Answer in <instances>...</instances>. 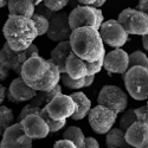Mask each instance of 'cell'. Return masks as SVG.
I'll return each mask as SVG.
<instances>
[{
  "mask_svg": "<svg viewBox=\"0 0 148 148\" xmlns=\"http://www.w3.org/2000/svg\"><path fill=\"white\" fill-rule=\"evenodd\" d=\"M19 76L36 91H49L60 81V72L56 64L39 53L32 55L23 64Z\"/></svg>",
  "mask_w": 148,
  "mask_h": 148,
  "instance_id": "obj_1",
  "label": "cell"
},
{
  "mask_svg": "<svg viewBox=\"0 0 148 148\" xmlns=\"http://www.w3.org/2000/svg\"><path fill=\"white\" fill-rule=\"evenodd\" d=\"M72 52L85 62H94L106 53L101 36L94 27L72 30L69 37Z\"/></svg>",
  "mask_w": 148,
  "mask_h": 148,
  "instance_id": "obj_2",
  "label": "cell"
},
{
  "mask_svg": "<svg viewBox=\"0 0 148 148\" xmlns=\"http://www.w3.org/2000/svg\"><path fill=\"white\" fill-rule=\"evenodd\" d=\"M3 33L6 43L14 51L26 50L38 37L32 19L21 16H8Z\"/></svg>",
  "mask_w": 148,
  "mask_h": 148,
  "instance_id": "obj_3",
  "label": "cell"
},
{
  "mask_svg": "<svg viewBox=\"0 0 148 148\" xmlns=\"http://www.w3.org/2000/svg\"><path fill=\"white\" fill-rule=\"evenodd\" d=\"M125 87L130 97L145 101L148 97V68L132 66L123 73Z\"/></svg>",
  "mask_w": 148,
  "mask_h": 148,
  "instance_id": "obj_4",
  "label": "cell"
},
{
  "mask_svg": "<svg viewBox=\"0 0 148 148\" xmlns=\"http://www.w3.org/2000/svg\"><path fill=\"white\" fill-rule=\"evenodd\" d=\"M97 103L113 112L121 114L127 109L128 95L117 85L107 84L101 89L97 97Z\"/></svg>",
  "mask_w": 148,
  "mask_h": 148,
  "instance_id": "obj_5",
  "label": "cell"
},
{
  "mask_svg": "<svg viewBox=\"0 0 148 148\" xmlns=\"http://www.w3.org/2000/svg\"><path fill=\"white\" fill-rule=\"evenodd\" d=\"M117 21L128 34H148V16L135 8H125L119 14Z\"/></svg>",
  "mask_w": 148,
  "mask_h": 148,
  "instance_id": "obj_6",
  "label": "cell"
},
{
  "mask_svg": "<svg viewBox=\"0 0 148 148\" xmlns=\"http://www.w3.org/2000/svg\"><path fill=\"white\" fill-rule=\"evenodd\" d=\"M34 53H39V49L37 45L32 44L26 50L23 51H14L8 46L5 42L1 50H0V63L4 64L8 70H12L17 75H20V69L23 64Z\"/></svg>",
  "mask_w": 148,
  "mask_h": 148,
  "instance_id": "obj_7",
  "label": "cell"
},
{
  "mask_svg": "<svg viewBox=\"0 0 148 148\" xmlns=\"http://www.w3.org/2000/svg\"><path fill=\"white\" fill-rule=\"evenodd\" d=\"M117 113L113 112L101 104H97L96 107L91 108L88 113V119H89V125L91 129L96 134H107L110 129L113 128L114 123L116 122L117 119Z\"/></svg>",
  "mask_w": 148,
  "mask_h": 148,
  "instance_id": "obj_8",
  "label": "cell"
},
{
  "mask_svg": "<svg viewBox=\"0 0 148 148\" xmlns=\"http://www.w3.org/2000/svg\"><path fill=\"white\" fill-rule=\"evenodd\" d=\"M98 33L101 36L103 44L115 49L122 47L129 39V34L115 19L104 20L101 27L98 29Z\"/></svg>",
  "mask_w": 148,
  "mask_h": 148,
  "instance_id": "obj_9",
  "label": "cell"
},
{
  "mask_svg": "<svg viewBox=\"0 0 148 148\" xmlns=\"http://www.w3.org/2000/svg\"><path fill=\"white\" fill-rule=\"evenodd\" d=\"M71 29L68 20V13L64 11L55 12L49 19V29L46 31L47 38L52 42H64L69 40Z\"/></svg>",
  "mask_w": 148,
  "mask_h": 148,
  "instance_id": "obj_10",
  "label": "cell"
},
{
  "mask_svg": "<svg viewBox=\"0 0 148 148\" xmlns=\"http://www.w3.org/2000/svg\"><path fill=\"white\" fill-rule=\"evenodd\" d=\"M45 110L52 120H66L71 117L75 112V102L72 101L70 95H63L60 92L45 106Z\"/></svg>",
  "mask_w": 148,
  "mask_h": 148,
  "instance_id": "obj_11",
  "label": "cell"
},
{
  "mask_svg": "<svg viewBox=\"0 0 148 148\" xmlns=\"http://www.w3.org/2000/svg\"><path fill=\"white\" fill-rule=\"evenodd\" d=\"M32 139L26 136L19 122L7 127L0 139V148H32Z\"/></svg>",
  "mask_w": 148,
  "mask_h": 148,
  "instance_id": "obj_12",
  "label": "cell"
},
{
  "mask_svg": "<svg viewBox=\"0 0 148 148\" xmlns=\"http://www.w3.org/2000/svg\"><path fill=\"white\" fill-rule=\"evenodd\" d=\"M62 92V85L58 83L55 88H52L49 91H37V95L29 101V103L21 109L20 114L17 117V122H20L26 115L30 114H39L40 109L44 108L52 98Z\"/></svg>",
  "mask_w": 148,
  "mask_h": 148,
  "instance_id": "obj_13",
  "label": "cell"
},
{
  "mask_svg": "<svg viewBox=\"0 0 148 148\" xmlns=\"http://www.w3.org/2000/svg\"><path fill=\"white\" fill-rule=\"evenodd\" d=\"M68 20L71 30L79 27H94L96 24L95 7L89 5H77L68 14ZM96 30V29H95Z\"/></svg>",
  "mask_w": 148,
  "mask_h": 148,
  "instance_id": "obj_14",
  "label": "cell"
},
{
  "mask_svg": "<svg viewBox=\"0 0 148 148\" xmlns=\"http://www.w3.org/2000/svg\"><path fill=\"white\" fill-rule=\"evenodd\" d=\"M19 123L26 136L32 140L45 139L50 134V129H49L46 122L39 114L26 115Z\"/></svg>",
  "mask_w": 148,
  "mask_h": 148,
  "instance_id": "obj_15",
  "label": "cell"
},
{
  "mask_svg": "<svg viewBox=\"0 0 148 148\" xmlns=\"http://www.w3.org/2000/svg\"><path fill=\"white\" fill-rule=\"evenodd\" d=\"M103 68L108 71L109 75L112 73H120L123 75L128 70V53L123 49H114L104 55Z\"/></svg>",
  "mask_w": 148,
  "mask_h": 148,
  "instance_id": "obj_16",
  "label": "cell"
},
{
  "mask_svg": "<svg viewBox=\"0 0 148 148\" xmlns=\"http://www.w3.org/2000/svg\"><path fill=\"white\" fill-rule=\"evenodd\" d=\"M36 95H37V91L30 88L20 76L12 81L8 89L6 90L7 100L13 103L29 102Z\"/></svg>",
  "mask_w": 148,
  "mask_h": 148,
  "instance_id": "obj_17",
  "label": "cell"
},
{
  "mask_svg": "<svg viewBox=\"0 0 148 148\" xmlns=\"http://www.w3.org/2000/svg\"><path fill=\"white\" fill-rule=\"evenodd\" d=\"M125 139L133 148H145L148 145V123L135 121L125 130Z\"/></svg>",
  "mask_w": 148,
  "mask_h": 148,
  "instance_id": "obj_18",
  "label": "cell"
},
{
  "mask_svg": "<svg viewBox=\"0 0 148 148\" xmlns=\"http://www.w3.org/2000/svg\"><path fill=\"white\" fill-rule=\"evenodd\" d=\"M72 52L71 46L69 40H64V42H59L56 47L51 51L50 53V59L53 64H56V66L58 68L60 73L65 72V62L69 57V55Z\"/></svg>",
  "mask_w": 148,
  "mask_h": 148,
  "instance_id": "obj_19",
  "label": "cell"
},
{
  "mask_svg": "<svg viewBox=\"0 0 148 148\" xmlns=\"http://www.w3.org/2000/svg\"><path fill=\"white\" fill-rule=\"evenodd\" d=\"M72 101L75 102V112L71 115V119L75 121L83 120L88 115L89 110L91 109V101L89 97L82 91H76L70 95Z\"/></svg>",
  "mask_w": 148,
  "mask_h": 148,
  "instance_id": "obj_20",
  "label": "cell"
},
{
  "mask_svg": "<svg viewBox=\"0 0 148 148\" xmlns=\"http://www.w3.org/2000/svg\"><path fill=\"white\" fill-rule=\"evenodd\" d=\"M10 16H21L31 18L36 12L34 0H7Z\"/></svg>",
  "mask_w": 148,
  "mask_h": 148,
  "instance_id": "obj_21",
  "label": "cell"
},
{
  "mask_svg": "<svg viewBox=\"0 0 148 148\" xmlns=\"http://www.w3.org/2000/svg\"><path fill=\"white\" fill-rule=\"evenodd\" d=\"M65 73L75 79H79L87 76V65L85 60L77 57L73 52H71L65 62Z\"/></svg>",
  "mask_w": 148,
  "mask_h": 148,
  "instance_id": "obj_22",
  "label": "cell"
},
{
  "mask_svg": "<svg viewBox=\"0 0 148 148\" xmlns=\"http://www.w3.org/2000/svg\"><path fill=\"white\" fill-rule=\"evenodd\" d=\"M106 145L108 148H133L125 139V130L121 128H112L106 136Z\"/></svg>",
  "mask_w": 148,
  "mask_h": 148,
  "instance_id": "obj_23",
  "label": "cell"
},
{
  "mask_svg": "<svg viewBox=\"0 0 148 148\" xmlns=\"http://www.w3.org/2000/svg\"><path fill=\"white\" fill-rule=\"evenodd\" d=\"M63 139L71 141L76 146V148H83L85 136H84V134L79 127L71 126L63 133Z\"/></svg>",
  "mask_w": 148,
  "mask_h": 148,
  "instance_id": "obj_24",
  "label": "cell"
},
{
  "mask_svg": "<svg viewBox=\"0 0 148 148\" xmlns=\"http://www.w3.org/2000/svg\"><path fill=\"white\" fill-rule=\"evenodd\" d=\"M39 115H40V116L44 119V121L46 122L49 129H50V133H57V132H59L60 129H63V128L65 127V125H66V120H60V121L52 120L50 116L47 115L46 110H45V107L40 109Z\"/></svg>",
  "mask_w": 148,
  "mask_h": 148,
  "instance_id": "obj_25",
  "label": "cell"
},
{
  "mask_svg": "<svg viewBox=\"0 0 148 148\" xmlns=\"http://www.w3.org/2000/svg\"><path fill=\"white\" fill-rule=\"evenodd\" d=\"M12 123H14V114L6 106H0V130L4 132Z\"/></svg>",
  "mask_w": 148,
  "mask_h": 148,
  "instance_id": "obj_26",
  "label": "cell"
},
{
  "mask_svg": "<svg viewBox=\"0 0 148 148\" xmlns=\"http://www.w3.org/2000/svg\"><path fill=\"white\" fill-rule=\"evenodd\" d=\"M31 19L34 24L36 30H37V36L40 37L43 34H46V31L49 29V19L40 13H37V12H34L32 14Z\"/></svg>",
  "mask_w": 148,
  "mask_h": 148,
  "instance_id": "obj_27",
  "label": "cell"
},
{
  "mask_svg": "<svg viewBox=\"0 0 148 148\" xmlns=\"http://www.w3.org/2000/svg\"><path fill=\"white\" fill-rule=\"evenodd\" d=\"M128 66H142L148 68L147 55L142 51H134L132 55H128Z\"/></svg>",
  "mask_w": 148,
  "mask_h": 148,
  "instance_id": "obj_28",
  "label": "cell"
},
{
  "mask_svg": "<svg viewBox=\"0 0 148 148\" xmlns=\"http://www.w3.org/2000/svg\"><path fill=\"white\" fill-rule=\"evenodd\" d=\"M60 79H62L63 85H65V87L69 88V89L79 90L82 88H85V79H84V77L79 78V79H75V78L69 77L66 73L64 72V73H60Z\"/></svg>",
  "mask_w": 148,
  "mask_h": 148,
  "instance_id": "obj_29",
  "label": "cell"
},
{
  "mask_svg": "<svg viewBox=\"0 0 148 148\" xmlns=\"http://www.w3.org/2000/svg\"><path fill=\"white\" fill-rule=\"evenodd\" d=\"M135 121H136V116L134 114V109H128L127 112L125 110L120 119V128L122 130H127Z\"/></svg>",
  "mask_w": 148,
  "mask_h": 148,
  "instance_id": "obj_30",
  "label": "cell"
},
{
  "mask_svg": "<svg viewBox=\"0 0 148 148\" xmlns=\"http://www.w3.org/2000/svg\"><path fill=\"white\" fill-rule=\"evenodd\" d=\"M43 5L51 12H59L69 5V0H43Z\"/></svg>",
  "mask_w": 148,
  "mask_h": 148,
  "instance_id": "obj_31",
  "label": "cell"
},
{
  "mask_svg": "<svg viewBox=\"0 0 148 148\" xmlns=\"http://www.w3.org/2000/svg\"><path fill=\"white\" fill-rule=\"evenodd\" d=\"M104 55L94 62H85V65H87V75H96V73H98L102 70Z\"/></svg>",
  "mask_w": 148,
  "mask_h": 148,
  "instance_id": "obj_32",
  "label": "cell"
},
{
  "mask_svg": "<svg viewBox=\"0 0 148 148\" xmlns=\"http://www.w3.org/2000/svg\"><path fill=\"white\" fill-rule=\"evenodd\" d=\"M147 113H148L147 104H146V106H142V107H140V108H138V109H134V114H135V116H136V121H139V122L147 123V121H148V119H147V117H148Z\"/></svg>",
  "mask_w": 148,
  "mask_h": 148,
  "instance_id": "obj_33",
  "label": "cell"
},
{
  "mask_svg": "<svg viewBox=\"0 0 148 148\" xmlns=\"http://www.w3.org/2000/svg\"><path fill=\"white\" fill-rule=\"evenodd\" d=\"M52 148H76V146L73 145L71 141L63 139V140H58V141H56Z\"/></svg>",
  "mask_w": 148,
  "mask_h": 148,
  "instance_id": "obj_34",
  "label": "cell"
},
{
  "mask_svg": "<svg viewBox=\"0 0 148 148\" xmlns=\"http://www.w3.org/2000/svg\"><path fill=\"white\" fill-rule=\"evenodd\" d=\"M95 17H96V24H95V29L98 31V29L101 27L102 23L104 21V17H103V13L100 8L95 7Z\"/></svg>",
  "mask_w": 148,
  "mask_h": 148,
  "instance_id": "obj_35",
  "label": "cell"
},
{
  "mask_svg": "<svg viewBox=\"0 0 148 148\" xmlns=\"http://www.w3.org/2000/svg\"><path fill=\"white\" fill-rule=\"evenodd\" d=\"M83 148H100V143L95 138H85L84 139V146Z\"/></svg>",
  "mask_w": 148,
  "mask_h": 148,
  "instance_id": "obj_36",
  "label": "cell"
},
{
  "mask_svg": "<svg viewBox=\"0 0 148 148\" xmlns=\"http://www.w3.org/2000/svg\"><path fill=\"white\" fill-rule=\"evenodd\" d=\"M135 10H138V11L142 12V13L147 14V12H148V0H139V4H138V6Z\"/></svg>",
  "mask_w": 148,
  "mask_h": 148,
  "instance_id": "obj_37",
  "label": "cell"
},
{
  "mask_svg": "<svg viewBox=\"0 0 148 148\" xmlns=\"http://www.w3.org/2000/svg\"><path fill=\"white\" fill-rule=\"evenodd\" d=\"M8 73H10V70H8L4 64L0 63V81H5V79H7Z\"/></svg>",
  "mask_w": 148,
  "mask_h": 148,
  "instance_id": "obj_38",
  "label": "cell"
},
{
  "mask_svg": "<svg viewBox=\"0 0 148 148\" xmlns=\"http://www.w3.org/2000/svg\"><path fill=\"white\" fill-rule=\"evenodd\" d=\"M5 98H6V88L0 83V106H1V103L4 102Z\"/></svg>",
  "mask_w": 148,
  "mask_h": 148,
  "instance_id": "obj_39",
  "label": "cell"
},
{
  "mask_svg": "<svg viewBox=\"0 0 148 148\" xmlns=\"http://www.w3.org/2000/svg\"><path fill=\"white\" fill-rule=\"evenodd\" d=\"M84 79H85V87H90L95 81V75H87L84 77Z\"/></svg>",
  "mask_w": 148,
  "mask_h": 148,
  "instance_id": "obj_40",
  "label": "cell"
},
{
  "mask_svg": "<svg viewBox=\"0 0 148 148\" xmlns=\"http://www.w3.org/2000/svg\"><path fill=\"white\" fill-rule=\"evenodd\" d=\"M108 1V0H95V3L91 5V6H94V7H97V8H100V7H102Z\"/></svg>",
  "mask_w": 148,
  "mask_h": 148,
  "instance_id": "obj_41",
  "label": "cell"
},
{
  "mask_svg": "<svg viewBox=\"0 0 148 148\" xmlns=\"http://www.w3.org/2000/svg\"><path fill=\"white\" fill-rule=\"evenodd\" d=\"M141 37H142V46H143L145 50L147 51L148 50V34H143Z\"/></svg>",
  "mask_w": 148,
  "mask_h": 148,
  "instance_id": "obj_42",
  "label": "cell"
},
{
  "mask_svg": "<svg viewBox=\"0 0 148 148\" xmlns=\"http://www.w3.org/2000/svg\"><path fill=\"white\" fill-rule=\"evenodd\" d=\"M78 4H82V5H89L91 6L94 3H95V0H77Z\"/></svg>",
  "mask_w": 148,
  "mask_h": 148,
  "instance_id": "obj_43",
  "label": "cell"
},
{
  "mask_svg": "<svg viewBox=\"0 0 148 148\" xmlns=\"http://www.w3.org/2000/svg\"><path fill=\"white\" fill-rule=\"evenodd\" d=\"M7 6V0H0V8H4Z\"/></svg>",
  "mask_w": 148,
  "mask_h": 148,
  "instance_id": "obj_44",
  "label": "cell"
},
{
  "mask_svg": "<svg viewBox=\"0 0 148 148\" xmlns=\"http://www.w3.org/2000/svg\"><path fill=\"white\" fill-rule=\"evenodd\" d=\"M3 133H4V132H1V130H0V139H1V135H3Z\"/></svg>",
  "mask_w": 148,
  "mask_h": 148,
  "instance_id": "obj_45",
  "label": "cell"
},
{
  "mask_svg": "<svg viewBox=\"0 0 148 148\" xmlns=\"http://www.w3.org/2000/svg\"><path fill=\"white\" fill-rule=\"evenodd\" d=\"M36 1H37V0H36Z\"/></svg>",
  "mask_w": 148,
  "mask_h": 148,
  "instance_id": "obj_46",
  "label": "cell"
}]
</instances>
